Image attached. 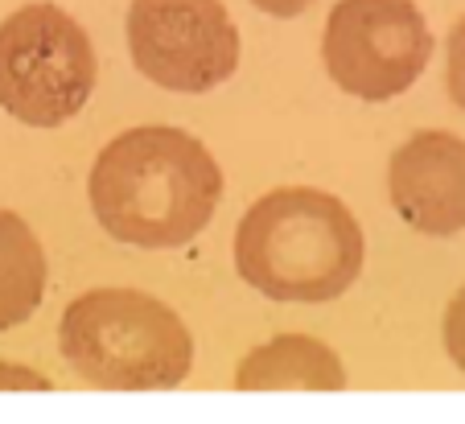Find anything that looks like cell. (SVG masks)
<instances>
[{
  "mask_svg": "<svg viewBox=\"0 0 465 424\" xmlns=\"http://www.w3.org/2000/svg\"><path fill=\"white\" fill-rule=\"evenodd\" d=\"M99 227L132 248H182L211 222L223 169L198 136L169 124L120 133L87 182Z\"/></svg>",
  "mask_w": 465,
  "mask_h": 424,
  "instance_id": "6da1fadb",
  "label": "cell"
},
{
  "mask_svg": "<svg viewBox=\"0 0 465 424\" xmlns=\"http://www.w3.org/2000/svg\"><path fill=\"white\" fill-rule=\"evenodd\" d=\"M362 227L334 194L305 186L272 190L247 206L235 231V268L272 301L322 305L362 272Z\"/></svg>",
  "mask_w": 465,
  "mask_h": 424,
  "instance_id": "7a4b0ae2",
  "label": "cell"
},
{
  "mask_svg": "<svg viewBox=\"0 0 465 424\" xmlns=\"http://www.w3.org/2000/svg\"><path fill=\"white\" fill-rule=\"evenodd\" d=\"M58 350L74 375L107 391L177 388L193 367V338L165 301L141 289H91L62 313Z\"/></svg>",
  "mask_w": 465,
  "mask_h": 424,
  "instance_id": "3957f363",
  "label": "cell"
},
{
  "mask_svg": "<svg viewBox=\"0 0 465 424\" xmlns=\"http://www.w3.org/2000/svg\"><path fill=\"white\" fill-rule=\"evenodd\" d=\"M95 50L66 9L37 0L0 25V107L29 128H58L95 91Z\"/></svg>",
  "mask_w": 465,
  "mask_h": 424,
  "instance_id": "277c9868",
  "label": "cell"
},
{
  "mask_svg": "<svg viewBox=\"0 0 465 424\" xmlns=\"http://www.w3.org/2000/svg\"><path fill=\"white\" fill-rule=\"evenodd\" d=\"M325 71L346 95H404L432 58V29L412 0H338L322 37Z\"/></svg>",
  "mask_w": 465,
  "mask_h": 424,
  "instance_id": "5b68a950",
  "label": "cell"
},
{
  "mask_svg": "<svg viewBox=\"0 0 465 424\" xmlns=\"http://www.w3.org/2000/svg\"><path fill=\"white\" fill-rule=\"evenodd\" d=\"M128 54L165 91L203 95L239 66V29L223 0H132Z\"/></svg>",
  "mask_w": 465,
  "mask_h": 424,
  "instance_id": "8992f818",
  "label": "cell"
},
{
  "mask_svg": "<svg viewBox=\"0 0 465 424\" xmlns=\"http://www.w3.org/2000/svg\"><path fill=\"white\" fill-rule=\"evenodd\" d=\"M387 198L420 235L465 231V141L453 133H416L387 161Z\"/></svg>",
  "mask_w": 465,
  "mask_h": 424,
  "instance_id": "52a82bcc",
  "label": "cell"
},
{
  "mask_svg": "<svg viewBox=\"0 0 465 424\" xmlns=\"http://www.w3.org/2000/svg\"><path fill=\"white\" fill-rule=\"evenodd\" d=\"M239 391H342L346 367L325 342L309 334H281L255 346L235 367Z\"/></svg>",
  "mask_w": 465,
  "mask_h": 424,
  "instance_id": "ba28073f",
  "label": "cell"
},
{
  "mask_svg": "<svg viewBox=\"0 0 465 424\" xmlns=\"http://www.w3.org/2000/svg\"><path fill=\"white\" fill-rule=\"evenodd\" d=\"M45 292V251L25 219L0 211V334L29 321Z\"/></svg>",
  "mask_w": 465,
  "mask_h": 424,
  "instance_id": "9c48e42d",
  "label": "cell"
},
{
  "mask_svg": "<svg viewBox=\"0 0 465 424\" xmlns=\"http://www.w3.org/2000/svg\"><path fill=\"white\" fill-rule=\"evenodd\" d=\"M445 87L449 99L465 112V17L449 34V54H445Z\"/></svg>",
  "mask_w": 465,
  "mask_h": 424,
  "instance_id": "30bf717a",
  "label": "cell"
},
{
  "mask_svg": "<svg viewBox=\"0 0 465 424\" xmlns=\"http://www.w3.org/2000/svg\"><path fill=\"white\" fill-rule=\"evenodd\" d=\"M445 350L465 371V289L449 301V310H445Z\"/></svg>",
  "mask_w": 465,
  "mask_h": 424,
  "instance_id": "8fae6325",
  "label": "cell"
},
{
  "mask_svg": "<svg viewBox=\"0 0 465 424\" xmlns=\"http://www.w3.org/2000/svg\"><path fill=\"white\" fill-rule=\"evenodd\" d=\"M260 13H272V17H297V13H305L313 0H252Z\"/></svg>",
  "mask_w": 465,
  "mask_h": 424,
  "instance_id": "7c38bea8",
  "label": "cell"
}]
</instances>
